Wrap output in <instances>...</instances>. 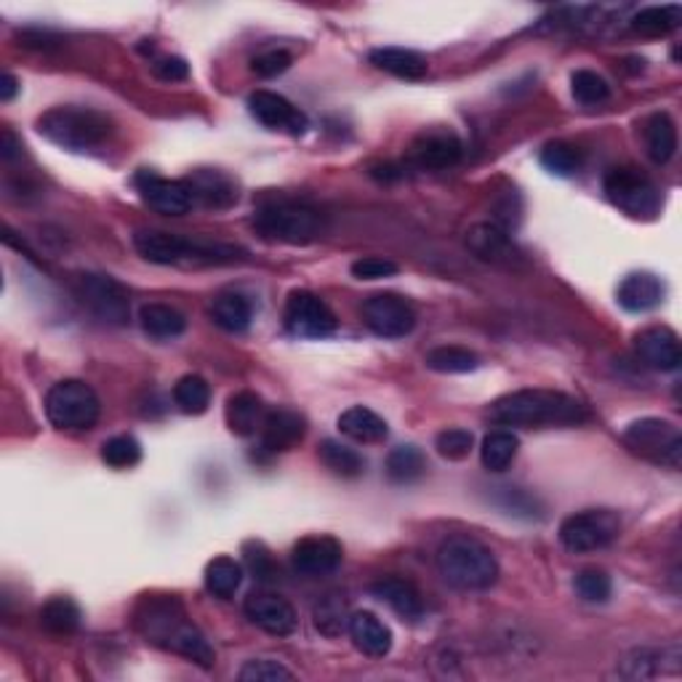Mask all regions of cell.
<instances>
[{"label":"cell","mask_w":682,"mask_h":682,"mask_svg":"<svg viewBox=\"0 0 682 682\" xmlns=\"http://www.w3.org/2000/svg\"><path fill=\"white\" fill-rule=\"evenodd\" d=\"M134 624L145 634L147 643L158 645V648L190 658L200 667H214V661H217V654L208 645V640L187 619L184 606L173 595L142 597L134 613Z\"/></svg>","instance_id":"1"},{"label":"cell","mask_w":682,"mask_h":682,"mask_svg":"<svg viewBox=\"0 0 682 682\" xmlns=\"http://www.w3.org/2000/svg\"><path fill=\"white\" fill-rule=\"evenodd\" d=\"M490 418L501 427H576L586 422V411L576 398L565 392L517 390L490 405Z\"/></svg>","instance_id":"2"},{"label":"cell","mask_w":682,"mask_h":682,"mask_svg":"<svg viewBox=\"0 0 682 682\" xmlns=\"http://www.w3.org/2000/svg\"><path fill=\"white\" fill-rule=\"evenodd\" d=\"M134 248L149 265H232L243 254L235 245L211 243L203 238H182L163 230H139Z\"/></svg>","instance_id":"3"},{"label":"cell","mask_w":682,"mask_h":682,"mask_svg":"<svg viewBox=\"0 0 682 682\" xmlns=\"http://www.w3.org/2000/svg\"><path fill=\"white\" fill-rule=\"evenodd\" d=\"M38 134L70 153H86L105 145L115 134V123L110 115L92 107L62 105L38 118Z\"/></svg>","instance_id":"4"},{"label":"cell","mask_w":682,"mask_h":682,"mask_svg":"<svg viewBox=\"0 0 682 682\" xmlns=\"http://www.w3.org/2000/svg\"><path fill=\"white\" fill-rule=\"evenodd\" d=\"M438 571L453 589H490L499 579V562L494 552L472 536H451L438 549Z\"/></svg>","instance_id":"5"},{"label":"cell","mask_w":682,"mask_h":682,"mask_svg":"<svg viewBox=\"0 0 682 682\" xmlns=\"http://www.w3.org/2000/svg\"><path fill=\"white\" fill-rule=\"evenodd\" d=\"M254 227L272 243L309 245L322 235V217L309 206L275 200L256 211Z\"/></svg>","instance_id":"6"},{"label":"cell","mask_w":682,"mask_h":682,"mask_svg":"<svg viewBox=\"0 0 682 682\" xmlns=\"http://www.w3.org/2000/svg\"><path fill=\"white\" fill-rule=\"evenodd\" d=\"M101 405L97 392L81 379L57 381L46 394V416L57 429L83 433L99 422Z\"/></svg>","instance_id":"7"},{"label":"cell","mask_w":682,"mask_h":682,"mask_svg":"<svg viewBox=\"0 0 682 682\" xmlns=\"http://www.w3.org/2000/svg\"><path fill=\"white\" fill-rule=\"evenodd\" d=\"M624 442L632 453L645 462H654L669 470H680L682 435L672 422L663 418H640L624 429Z\"/></svg>","instance_id":"8"},{"label":"cell","mask_w":682,"mask_h":682,"mask_svg":"<svg viewBox=\"0 0 682 682\" xmlns=\"http://www.w3.org/2000/svg\"><path fill=\"white\" fill-rule=\"evenodd\" d=\"M602 190L608 200L632 219H656V214L661 211V193L637 169H610Z\"/></svg>","instance_id":"9"},{"label":"cell","mask_w":682,"mask_h":682,"mask_svg":"<svg viewBox=\"0 0 682 682\" xmlns=\"http://www.w3.org/2000/svg\"><path fill=\"white\" fill-rule=\"evenodd\" d=\"M621 520L610 510H584L568 514L560 523V544L573 555L600 552L619 538Z\"/></svg>","instance_id":"10"},{"label":"cell","mask_w":682,"mask_h":682,"mask_svg":"<svg viewBox=\"0 0 682 682\" xmlns=\"http://www.w3.org/2000/svg\"><path fill=\"white\" fill-rule=\"evenodd\" d=\"M283 317L293 337L322 339L337 331V315L313 291H291Z\"/></svg>","instance_id":"11"},{"label":"cell","mask_w":682,"mask_h":682,"mask_svg":"<svg viewBox=\"0 0 682 682\" xmlns=\"http://www.w3.org/2000/svg\"><path fill=\"white\" fill-rule=\"evenodd\" d=\"M77 299L99 317L101 322L110 326H125L129 322L131 307L129 293L123 291L121 283H115L107 275H81L77 278Z\"/></svg>","instance_id":"12"},{"label":"cell","mask_w":682,"mask_h":682,"mask_svg":"<svg viewBox=\"0 0 682 682\" xmlns=\"http://www.w3.org/2000/svg\"><path fill=\"white\" fill-rule=\"evenodd\" d=\"M363 320L376 337L403 339L416 328V309L398 293H376L363 304Z\"/></svg>","instance_id":"13"},{"label":"cell","mask_w":682,"mask_h":682,"mask_svg":"<svg viewBox=\"0 0 682 682\" xmlns=\"http://www.w3.org/2000/svg\"><path fill=\"white\" fill-rule=\"evenodd\" d=\"M136 190L153 211L163 217H182L195 206L184 179H163L153 171L136 173Z\"/></svg>","instance_id":"14"},{"label":"cell","mask_w":682,"mask_h":682,"mask_svg":"<svg viewBox=\"0 0 682 682\" xmlns=\"http://www.w3.org/2000/svg\"><path fill=\"white\" fill-rule=\"evenodd\" d=\"M462 139L448 129L424 131L409 149V160L418 171H442L451 169L462 160Z\"/></svg>","instance_id":"15"},{"label":"cell","mask_w":682,"mask_h":682,"mask_svg":"<svg viewBox=\"0 0 682 682\" xmlns=\"http://www.w3.org/2000/svg\"><path fill=\"white\" fill-rule=\"evenodd\" d=\"M248 110L265 129L285 131V134L299 136L309 129L307 115L299 107H293L289 99L275 92H254L248 97Z\"/></svg>","instance_id":"16"},{"label":"cell","mask_w":682,"mask_h":682,"mask_svg":"<svg viewBox=\"0 0 682 682\" xmlns=\"http://www.w3.org/2000/svg\"><path fill=\"white\" fill-rule=\"evenodd\" d=\"M466 248H470L477 259L490 261V265L517 267L520 261H523V254H520V248L514 245L510 232L501 230L499 224H490V221L475 224L466 232Z\"/></svg>","instance_id":"17"},{"label":"cell","mask_w":682,"mask_h":682,"mask_svg":"<svg viewBox=\"0 0 682 682\" xmlns=\"http://www.w3.org/2000/svg\"><path fill=\"white\" fill-rule=\"evenodd\" d=\"M682 669V650L678 643L663 648H637L621 661V678L654 680L661 674H678Z\"/></svg>","instance_id":"18"},{"label":"cell","mask_w":682,"mask_h":682,"mask_svg":"<svg viewBox=\"0 0 682 682\" xmlns=\"http://www.w3.org/2000/svg\"><path fill=\"white\" fill-rule=\"evenodd\" d=\"M341 544L333 536H307L293 547L291 562L302 576H326L339 568Z\"/></svg>","instance_id":"19"},{"label":"cell","mask_w":682,"mask_h":682,"mask_svg":"<svg viewBox=\"0 0 682 682\" xmlns=\"http://www.w3.org/2000/svg\"><path fill=\"white\" fill-rule=\"evenodd\" d=\"M243 610L251 624H256L267 634H275V637H289L299 624L296 610L289 600L278 595H251Z\"/></svg>","instance_id":"20"},{"label":"cell","mask_w":682,"mask_h":682,"mask_svg":"<svg viewBox=\"0 0 682 682\" xmlns=\"http://www.w3.org/2000/svg\"><path fill=\"white\" fill-rule=\"evenodd\" d=\"M184 184L190 187L195 206L214 208V211H224V208L235 206L238 203V184L235 179L227 176L224 171L217 169H197L184 179Z\"/></svg>","instance_id":"21"},{"label":"cell","mask_w":682,"mask_h":682,"mask_svg":"<svg viewBox=\"0 0 682 682\" xmlns=\"http://www.w3.org/2000/svg\"><path fill=\"white\" fill-rule=\"evenodd\" d=\"M634 350H637V357L645 366L656 370H678L682 363L680 339L672 328H645L634 337Z\"/></svg>","instance_id":"22"},{"label":"cell","mask_w":682,"mask_h":682,"mask_svg":"<svg viewBox=\"0 0 682 682\" xmlns=\"http://www.w3.org/2000/svg\"><path fill=\"white\" fill-rule=\"evenodd\" d=\"M307 433V422L302 414L291 409H275L267 411L265 424H261V446L269 453L291 451L296 442L304 440Z\"/></svg>","instance_id":"23"},{"label":"cell","mask_w":682,"mask_h":682,"mask_svg":"<svg viewBox=\"0 0 682 682\" xmlns=\"http://www.w3.org/2000/svg\"><path fill=\"white\" fill-rule=\"evenodd\" d=\"M346 632H350L355 648L370 658H385L392 650L390 626H387L379 616L368 613V610H357V613H352Z\"/></svg>","instance_id":"24"},{"label":"cell","mask_w":682,"mask_h":682,"mask_svg":"<svg viewBox=\"0 0 682 682\" xmlns=\"http://www.w3.org/2000/svg\"><path fill=\"white\" fill-rule=\"evenodd\" d=\"M663 289L661 280L650 272H632L621 280L619 285V304L626 309V313H650L658 304L663 302Z\"/></svg>","instance_id":"25"},{"label":"cell","mask_w":682,"mask_h":682,"mask_svg":"<svg viewBox=\"0 0 682 682\" xmlns=\"http://www.w3.org/2000/svg\"><path fill=\"white\" fill-rule=\"evenodd\" d=\"M224 418L232 435L251 438V435L261 433V424L267 418V405L256 392H238L227 400Z\"/></svg>","instance_id":"26"},{"label":"cell","mask_w":682,"mask_h":682,"mask_svg":"<svg viewBox=\"0 0 682 682\" xmlns=\"http://www.w3.org/2000/svg\"><path fill=\"white\" fill-rule=\"evenodd\" d=\"M370 595L379 597L381 602H387V606H390L398 616H403L405 621L422 619V613H424L422 595H418L416 586L411 582H405V579H400V576L379 579V582L370 584Z\"/></svg>","instance_id":"27"},{"label":"cell","mask_w":682,"mask_h":682,"mask_svg":"<svg viewBox=\"0 0 682 682\" xmlns=\"http://www.w3.org/2000/svg\"><path fill=\"white\" fill-rule=\"evenodd\" d=\"M370 64L376 70H385L394 77H405V81H418V77L427 75V59L418 51L411 49H398V46H387V49H374L368 53Z\"/></svg>","instance_id":"28"},{"label":"cell","mask_w":682,"mask_h":682,"mask_svg":"<svg viewBox=\"0 0 682 682\" xmlns=\"http://www.w3.org/2000/svg\"><path fill=\"white\" fill-rule=\"evenodd\" d=\"M339 433L344 438L370 446V442L387 440L390 429H387V422L379 414H374L370 409H363V405H355V409L344 411L339 416Z\"/></svg>","instance_id":"29"},{"label":"cell","mask_w":682,"mask_h":682,"mask_svg":"<svg viewBox=\"0 0 682 682\" xmlns=\"http://www.w3.org/2000/svg\"><path fill=\"white\" fill-rule=\"evenodd\" d=\"M139 326L147 337L158 341H169L182 337L187 331V317L171 304H145L139 309Z\"/></svg>","instance_id":"30"},{"label":"cell","mask_w":682,"mask_h":682,"mask_svg":"<svg viewBox=\"0 0 682 682\" xmlns=\"http://www.w3.org/2000/svg\"><path fill=\"white\" fill-rule=\"evenodd\" d=\"M645 147L654 163H669L678 153V129L667 112H656L650 121L645 123Z\"/></svg>","instance_id":"31"},{"label":"cell","mask_w":682,"mask_h":682,"mask_svg":"<svg viewBox=\"0 0 682 682\" xmlns=\"http://www.w3.org/2000/svg\"><path fill=\"white\" fill-rule=\"evenodd\" d=\"M251 304L241 293H219L211 302V320L217 322L221 331L243 333L251 326Z\"/></svg>","instance_id":"32"},{"label":"cell","mask_w":682,"mask_h":682,"mask_svg":"<svg viewBox=\"0 0 682 682\" xmlns=\"http://www.w3.org/2000/svg\"><path fill=\"white\" fill-rule=\"evenodd\" d=\"M241 584H243V568L238 560L227 558V555H219V558H214L206 565V589L211 592L214 597L230 600Z\"/></svg>","instance_id":"33"},{"label":"cell","mask_w":682,"mask_h":682,"mask_svg":"<svg viewBox=\"0 0 682 682\" xmlns=\"http://www.w3.org/2000/svg\"><path fill=\"white\" fill-rule=\"evenodd\" d=\"M173 403L182 414L187 416H200L208 411V403H211V387L203 376L187 374L173 385Z\"/></svg>","instance_id":"34"},{"label":"cell","mask_w":682,"mask_h":682,"mask_svg":"<svg viewBox=\"0 0 682 682\" xmlns=\"http://www.w3.org/2000/svg\"><path fill=\"white\" fill-rule=\"evenodd\" d=\"M680 5H648V9L632 16V29L640 35H648V38H661V35H669L680 27Z\"/></svg>","instance_id":"35"},{"label":"cell","mask_w":682,"mask_h":682,"mask_svg":"<svg viewBox=\"0 0 682 682\" xmlns=\"http://www.w3.org/2000/svg\"><path fill=\"white\" fill-rule=\"evenodd\" d=\"M517 448H520L517 435L510 433V429H496V433L486 435V440H483L480 448L483 466L490 472L510 470L514 456H517Z\"/></svg>","instance_id":"36"},{"label":"cell","mask_w":682,"mask_h":682,"mask_svg":"<svg viewBox=\"0 0 682 682\" xmlns=\"http://www.w3.org/2000/svg\"><path fill=\"white\" fill-rule=\"evenodd\" d=\"M427 472V459H424L422 448L416 446H398L387 456V477L398 486H409V483L418 480Z\"/></svg>","instance_id":"37"},{"label":"cell","mask_w":682,"mask_h":682,"mask_svg":"<svg viewBox=\"0 0 682 682\" xmlns=\"http://www.w3.org/2000/svg\"><path fill=\"white\" fill-rule=\"evenodd\" d=\"M40 624L51 634H73L81 626V608L70 597H51L40 608Z\"/></svg>","instance_id":"38"},{"label":"cell","mask_w":682,"mask_h":682,"mask_svg":"<svg viewBox=\"0 0 682 682\" xmlns=\"http://www.w3.org/2000/svg\"><path fill=\"white\" fill-rule=\"evenodd\" d=\"M317 456H320V462L339 477H357V475H363V466H366V462H363V456L355 451V448L341 446V442L337 440L320 442Z\"/></svg>","instance_id":"39"},{"label":"cell","mask_w":682,"mask_h":682,"mask_svg":"<svg viewBox=\"0 0 682 682\" xmlns=\"http://www.w3.org/2000/svg\"><path fill=\"white\" fill-rule=\"evenodd\" d=\"M427 368L438 370V374H470L480 366L475 352L464 350V346H438L427 355Z\"/></svg>","instance_id":"40"},{"label":"cell","mask_w":682,"mask_h":682,"mask_svg":"<svg viewBox=\"0 0 682 682\" xmlns=\"http://www.w3.org/2000/svg\"><path fill=\"white\" fill-rule=\"evenodd\" d=\"M541 166L555 176H573L582 169V153L568 142H552L541 149Z\"/></svg>","instance_id":"41"},{"label":"cell","mask_w":682,"mask_h":682,"mask_svg":"<svg viewBox=\"0 0 682 682\" xmlns=\"http://www.w3.org/2000/svg\"><path fill=\"white\" fill-rule=\"evenodd\" d=\"M101 459H105V464L112 466V470H131V466L139 464L142 459L139 440L131 438V435L110 438L101 446Z\"/></svg>","instance_id":"42"},{"label":"cell","mask_w":682,"mask_h":682,"mask_svg":"<svg viewBox=\"0 0 682 682\" xmlns=\"http://www.w3.org/2000/svg\"><path fill=\"white\" fill-rule=\"evenodd\" d=\"M571 92L582 105H602L610 97L606 77L592 73V70H576L571 75Z\"/></svg>","instance_id":"43"},{"label":"cell","mask_w":682,"mask_h":682,"mask_svg":"<svg viewBox=\"0 0 682 682\" xmlns=\"http://www.w3.org/2000/svg\"><path fill=\"white\" fill-rule=\"evenodd\" d=\"M435 448H438L440 456L448 459V462H462V459L470 456L472 448H475V435L462 427L446 429V433H440L435 438Z\"/></svg>","instance_id":"44"},{"label":"cell","mask_w":682,"mask_h":682,"mask_svg":"<svg viewBox=\"0 0 682 682\" xmlns=\"http://www.w3.org/2000/svg\"><path fill=\"white\" fill-rule=\"evenodd\" d=\"M315 626L326 637H339L350 626V616H346L344 602L337 600V597H328L326 602H320L315 608Z\"/></svg>","instance_id":"45"},{"label":"cell","mask_w":682,"mask_h":682,"mask_svg":"<svg viewBox=\"0 0 682 682\" xmlns=\"http://www.w3.org/2000/svg\"><path fill=\"white\" fill-rule=\"evenodd\" d=\"M576 592L582 595L586 602H608L613 584L606 571H597V568H586L576 576Z\"/></svg>","instance_id":"46"},{"label":"cell","mask_w":682,"mask_h":682,"mask_svg":"<svg viewBox=\"0 0 682 682\" xmlns=\"http://www.w3.org/2000/svg\"><path fill=\"white\" fill-rule=\"evenodd\" d=\"M238 678L243 682H278L293 680V672L280 661H275V658H254V661L245 663Z\"/></svg>","instance_id":"47"},{"label":"cell","mask_w":682,"mask_h":682,"mask_svg":"<svg viewBox=\"0 0 682 682\" xmlns=\"http://www.w3.org/2000/svg\"><path fill=\"white\" fill-rule=\"evenodd\" d=\"M350 269L357 280H381L398 275V265L385 259V256H363V259H357Z\"/></svg>","instance_id":"48"},{"label":"cell","mask_w":682,"mask_h":682,"mask_svg":"<svg viewBox=\"0 0 682 682\" xmlns=\"http://www.w3.org/2000/svg\"><path fill=\"white\" fill-rule=\"evenodd\" d=\"M501 490V501L499 507L507 514H523V517H536V499H531L525 490L520 488H499Z\"/></svg>","instance_id":"49"},{"label":"cell","mask_w":682,"mask_h":682,"mask_svg":"<svg viewBox=\"0 0 682 682\" xmlns=\"http://www.w3.org/2000/svg\"><path fill=\"white\" fill-rule=\"evenodd\" d=\"M289 68H291L289 51H267V53H259V57L251 62V70H254V75H259V77H275V75L285 73Z\"/></svg>","instance_id":"50"},{"label":"cell","mask_w":682,"mask_h":682,"mask_svg":"<svg viewBox=\"0 0 682 682\" xmlns=\"http://www.w3.org/2000/svg\"><path fill=\"white\" fill-rule=\"evenodd\" d=\"M245 560H248L251 571L259 582H269L275 576V560L261 544H245Z\"/></svg>","instance_id":"51"},{"label":"cell","mask_w":682,"mask_h":682,"mask_svg":"<svg viewBox=\"0 0 682 682\" xmlns=\"http://www.w3.org/2000/svg\"><path fill=\"white\" fill-rule=\"evenodd\" d=\"M153 75L160 77V81L173 83V81H184L190 75V64L184 62L182 57H158L153 62Z\"/></svg>","instance_id":"52"},{"label":"cell","mask_w":682,"mask_h":682,"mask_svg":"<svg viewBox=\"0 0 682 682\" xmlns=\"http://www.w3.org/2000/svg\"><path fill=\"white\" fill-rule=\"evenodd\" d=\"M0 155H3V160H14L16 155H22V142L16 139L11 129H3V136H0Z\"/></svg>","instance_id":"53"},{"label":"cell","mask_w":682,"mask_h":682,"mask_svg":"<svg viewBox=\"0 0 682 682\" xmlns=\"http://www.w3.org/2000/svg\"><path fill=\"white\" fill-rule=\"evenodd\" d=\"M16 94H20V81H16V77L11 73H5L3 77H0V101H3V105H9V101L14 99Z\"/></svg>","instance_id":"54"}]
</instances>
